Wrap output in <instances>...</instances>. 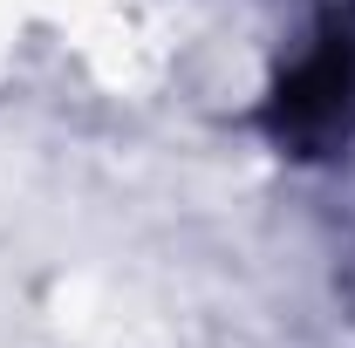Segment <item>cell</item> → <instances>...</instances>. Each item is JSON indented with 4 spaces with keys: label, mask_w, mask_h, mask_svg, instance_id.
<instances>
[{
    "label": "cell",
    "mask_w": 355,
    "mask_h": 348,
    "mask_svg": "<svg viewBox=\"0 0 355 348\" xmlns=\"http://www.w3.org/2000/svg\"><path fill=\"white\" fill-rule=\"evenodd\" d=\"M342 103H349V48H328L294 76L280 116H287V130H328L342 116Z\"/></svg>",
    "instance_id": "6da1fadb"
}]
</instances>
